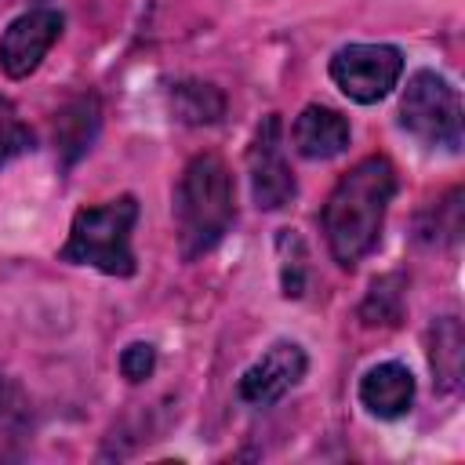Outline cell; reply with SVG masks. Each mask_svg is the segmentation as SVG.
I'll return each mask as SVG.
<instances>
[{
    "label": "cell",
    "mask_w": 465,
    "mask_h": 465,
    "mask_svg": "<svg viewBox=\"0 0 465 465\" xmlns=\"http://www.w3.org/2000/svg\"><path fill=\"white\" fill-rule=\"evenodd\" d=\"M396 196V167L389 156H363L331 189L320 222L327 251L341 269L360 265L381 240L389 203Z\"/></svg>",
    "instance_id": "6da1fadb"
},
{
    "label": "cell",
    "mask_w": 465,
    "mask_h": 465,
    "mask_svg": "<svg viewBox=\"0 0 465 465\" xmlns=\"http://www.w3.org/2000/svg\"><path fill=\"white\" fill-rule=\"evenodd\" d=\"M171 214L178 229V254L185 262H196L222 243L236 218V182L218 153H196L182 167L171 196Z\"/></svg>",
    "instance_id": "7a4b0ae2"
},
{
    "label": "cell",
    "mask_w": 465,
    "mask_h": 465,
    "mask_svg": "<svg viewBox=\"0 0 465 465\" xmlns=\"http://www.w3.org/2000/svg\"><path fill=\"white\" fill-rule=\"evenodd\" d=\"M134 225H138V200L131 193L94 207H80L69 222L65 243L58 247V262L91 265L105 276L127 280L138 272V258L131 247Z\"/></svg>",
    "instance_id": "3957f363"
},
{
    "label": "cell",
    "mask_w": 465,
    "mask_h": 465,
    "mask_svg": "<svg viewBox=\"0 0 465 465\" xmlns=\"http://www.w3.org/2000/svg\"><path fill=\"white\" fill-rule=\"evenodd\" d=\"M400 127L425 149L461 153V94L436 73L418 69L400 94Z\"/></svg>",
    "instance_id": "277c9868"
},
{
    "label": "cell",
    "mask_w": 465,
    "mask_h": 465,
    "mask_svg": "<svg viewBox=\"0 0 465 465\" xmlns=\"http://www.w3.org/2000/svg\"><path fill=\"white\" fill-rule=\"evenodd\" d=\"M334 87L356 105L381 102L403 76V51L392 44H345L327 65Z\"/></svg>",
    "instance_id": "5b68a950"
},
{
    "label": "cell",
    "mask_w": 465,
    "mask_h": 465,
    "mask_svg": "<svg viewBox=\"0 0 465 465\" xmlns=\"http://www.w3.org/2000/svg\"><path fill=\"white\" fill-rule=\"evenodd\" d=\"M247 171H251V196L258 211H280L294 200L298 182L294 171L283 156V120L280 113H269L258 131L254 142L247 149Z\"/></svg>",
    "instance_id": "8992f818"
},
{
    "label": "cell",
    "mask_w": 465,
    "mask_h": 465,
    "mask_svg": "<svg viewBox=\"0 0 465 465\" xmlns=\"http://www.w3.org/2000/svg\"><path fill=\"white\" fill-rule=\"evenodd\" d=\"M62 25L65 18L54 7H29L11 18L0 36V73L7 80H29L47 58V51L58 44Z\"/></svg>",
    "instance_id": "52a82bcc"
},
{
    "label": "cell",
    "mask_w": 465,
    "mask_h": 465,
    "mask_svg": "<svg viewBox=\"0 0 465 465\" xmlns=\"http://www.w3.org/2000/svg\"><path fill=\"white\" fill-rule=\"evenodd\" d=\"M305 371H309L305 349L291 338H280L240 374L236 396L251 407H272L305 378Z\"/></svg>",
    "instance_id": "ba28073f"
},
{
    "label": "cell",
    "mask_w": 465,
    "mask_h": 465,
    "mask_svg": "<svg viewBox=\"0 0 465 465\" xmlns=\"http://www.w3.org/2000/svg\"><path fill=\"white\" fill-rule=\"evenodd\" d=\"M414 392H418L414 374H411V367L400 363V360L374 363L371 371H363L360 389H356L360 407H363L367 414H374V418H385V421L403 418V414L411 411V403H414Z\"/></svg>",
    "instance_id": "9c48e42d"
},
{
    "label": "cell",
    "mask_w": 465,
    "mask_h": 465,
    "mask_svg": "<svg viewBox=\"0 0 465 465\" xmlns=\"http://www.w3.org/2000/svg\"><path fill=\"white\" fill-rule=\"evenodd\" d=\"M349 138H352L349 120L338 109L320 105V102L305 105L294 116V127H291L294 153L305 156V160H334L349 149Z\"/></svg>",
    "instance_id": "30bf717a"
},
{
    "label": "cell",
    "mask_w": 465,
    "mask_h": 465,
    "mask_svg": "<svg viewBox=\"0 0 465 465\" xmlns=\"http://www.w3.org/2000/svg\"><path fill=\"white\" fill-rule=\"evenodd\" d=\"M98 127H102V105L94 94H80L62 105V113L54 116V149L65 167L87 156L91 142L98 138Z\"/></svg>",
    "instance_id": "8fae6325"
},
{
    "label": "cell",
    "mask_w": 465,
    "mask_h": 465,
    "mask_svg": "<svg viewBox=\"0 0 465 465\" xmlns=\"http://www.w3.org/2000/svg\"><path fill=\"white\" fill-rule=\"evenodd\" d=\"M33 407L18 381L0 374V461H18L29 450Z\"/></svg>",
    "instance_id": "7c38bea8"
},
{
    "label": "cell",
    "mask_w": 465,
    "mask_h": 465,
    "mask_svg": "<svg viewBox=\"0 0 465 465\" xmlns=\"http://www.w3.org/2000/svg\"><path fill=\"white\" fill-rule=\"evenodd\" d=\"M461 360H465V338H461V323L458 316H443L432 323L429 331V367H432V381L440 392L458 389L461 381Z\"/></svg>",
    "instance_id": "4fadbf2b"
},
{
    "label": "cell",
    "mask_w": 465,
    "mask_h": 465,
    "mask_svg": "<svg viewBox=\"0 0 465 465\" xmlns=\"http://www.w3.org/2000/svg\"><path fill=\"white\" fill-rule=\"evenodd\" d=\"M171 109L182 124H218L225 116V94L203 80H178L171 87Z\"/></svg>",
    "instance_id": "5bb4252c"
},
{
    "label": "cell",
    "mask_w": 465,
    "mask_h": 465,
    "mask_svg": "<svg viewBox=\"0 0 465 465\" xmlns=\"http://www.w3.org/2000/svg\"><path fill=\"white\" fill-rule=\"evenodd\" d=\"M461 232V189H450L447 200L432 207V225L418 229V240L425 243H454Z\"/></svg>",
    "instance_id": "9a60e30c"
},
{
    "label": "cell",
    "mask_w": 465,
    "mask_h": 465,
    "mask_svg": "<svg viewBox=\"0 0 465 465\" xmlns=\"http://www.w3.org/2000/svg\"><path fill=\"white\" fill-rule=\"evenodd\" d=\"M396 287V276H385V280H378L374 287H371V294H367V302H363V309H360V316H363V323H396L400 320V291H392Z\"/></svg>",
    "instance_id": "2e32d148"
},
{
    "label": "cell",
    "mask_w": 465,
    "mask_h": 465,
    "mask_svg": "<svg viewBox=\"0 0 465 465\" xmlns=\"http://www.w3.org/2000/svg\"><path fill=\"white\" fill-rule=\"evenodd\" d=\"M120 374L131 381V385H142V381H149L153 378V371H156V345L153 341H131V345H124L120 349Z\"/></svg>",
    "instance_id": "e0dca14e"
},
{
    "label": "cell",
    "mask_w": 465,
    "mask_h": 465,
    "mask_svg": "<svg viewBox=\"0 0 465 465\" xmlns=\"http://www.w3.org/2000/svg\"><path fill=\"white\" fill-rule=\"evenodd\" d=\"M276 251H280V287H283V294L302 298V291H305V243L298 240L294 258H291L283 236H276Z\"/></svg>",
    "instance_id": "ac0fdd59"
}]
</instances>
